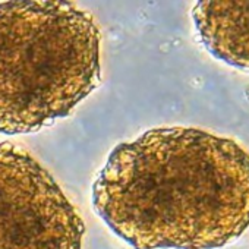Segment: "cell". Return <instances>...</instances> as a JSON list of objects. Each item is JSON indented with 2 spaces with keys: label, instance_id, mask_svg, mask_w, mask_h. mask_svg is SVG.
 <instances>
[{
  "label": "cell",
  "instance_id": "obj_1",
  "mask_svg": "<svg viewBox=\"0 0 249 249\" xmlns=\"http://www.w3.org/2000/svg\"><path fill=\"white\" fill-rule=\"evenodd\" d=\"M92 205L134 249L221 248L249 226V154L201 129H151L110 153Z\"/></svg>",
  "mask_w": 249,
  "mask_h": 249
},
{
  "label": "cell",
  "instance_id": "obj_2",
  "mask_svg": "<svg viewBox=\"0 0 249 249\" xmlns=\"http://www.w3.org/2000/svg\"><path fill=\"white\" fill-rule=\"evenodd\" d=\"M100 30L65 0L0 2V134L40 131L100 84Z\"/></svg>",
  "mask_w": 249,
  "mask_h": 249
},
{
  "label": "cell",
  "instance_id": "obj_3",
  "mask_svg": "<svg viewBox=\"0 0 249 249\" xmlns=\"http://www.w3.org/2000/svg\"><path fill=\"white\" fill-rule=\"evenodd\" d=\"M85 226L52 175L0 142V249H82Z\"/></svg>",
  "mask_w": 249,
  "mask_h": 249
},
{
  "label": "cell",
  "instance_id": "obj_4",
  "mask_svg": "<svg viewBox=\"0 0 249 249\" xmlns=\"http://www.w3.org/2000/svg\"><path fill=\"white\" fill-rule=\"evenodd\" d=\"M205 49L217 59L249 69V2L202 0L192 11Z\"/></svg>",
  "mask_w": 249,
  "mask_h": 249
}]
</instances>
